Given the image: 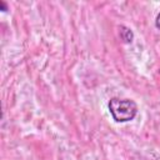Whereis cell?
Wrapping results in <instances>:
<instances>
[{"instance_id": "obj_2", "label": "cell", "mask_w": 160, "mask_h": 160, "mask_svg": "<svg viewBox=\"0 0 160 160\" xmlns=\"http://www.w3.org/2000/svg\"><path fill=\"white\" fill-rule=\"evenodd\" d=\"M119 35H120V39H121L124 42H126V44L131 42L132 39H134V34H132L131 29H129V28L125 26V25H120V26H119Z\"/></svg>"}, {"instance_id": "obj_3", "label": "cell", "mask_w": 160, "mask_h": 160, "mask_svg": "<svg viewBox=\"0 0 160 160\" xmlns=\"http://www.w3.org/2000/svg\"><path fill=\"white\" fill-rule=\"evenodd\" d=\"M155 26H156L158 29H160V12L158 14V16H156V19H155Z\"/></svg>"}, {"instance_id": "obj_1", "label": "cell", "mask_w": 160, "mask_h": 160, "mask_svg": "<svg viewBox=\"0 0 160 160\" xmlns=\"http://www.w3.org/2000/svg\"><path fill=\"white\" fill-rule=\"evenodd\" d=\"M109 111L116 122L131 121L138 114V105L131 99L111 98L108 104Z\"/></svg>"}]
</instances>
